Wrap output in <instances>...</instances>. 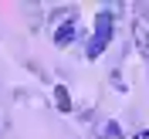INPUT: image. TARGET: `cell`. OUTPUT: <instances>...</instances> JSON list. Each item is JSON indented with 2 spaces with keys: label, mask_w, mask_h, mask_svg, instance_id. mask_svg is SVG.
Masks as SVG:
<instances>
[{
  "label": "cell",
  "mask_w": 149,
  "mask_h": 139,
  "mask_svg": "<svg viewBox=\"0 0 149 139\" xmlns=\"http://www.w3.org/2000/svg\"><path fill=\"white\" fill-rule=\"evenodd\" d=\"M74 34H78V14H71V17L54 31V44H58V47H68V44L74 41Z\"/></svg>",
  "instance_id": "obj_3"
},
{
  "label": "cell",
  "mask_w": 149,
  "mask_h": 139,
  "mask_svg": "<svg viewBox=\"0 0 149 139\" xmlns=\"http://www.w3.org/2000/svg\"><path fill=\"white\" fill-rule=\"evenodd\" d=\"M54 102H58V109H61V112H71V95H68L65 85H58V88H54Z\"/></svg>",
  "instance_id": "obj_4"
},
{
  "label": "cell",
  "mask_w": 149,
  "mask_h": 139,
  "mask_svg": "<svg viewBox=\"0 0 149 139\" xmlns=\"http://www.w3.org/2000/svg\"><path fill=\"white\" fill-rule=\"evenodd\" d=\"M132 41H136V51L149 61V14H139L132 20Z\"/></svg>",
  "instance_id": "obj_2"
},
{
  "label": "cell",
  "mask_w": 149,
  "mask_h": 139,
  "mask_svg": "<svg viewBox=\"0 0 149 139\" xmlns=\"http://www.w3.org/2000/svg\"><path fill=\"white\" fill-rule=\"evenodd\" d=\"M109 41H112V14L102 10V14L95 17V34H92V41H88V51H85V54L98 58L105 47H109Z\"/></svg>",
  "instance_id": "obj_1"
},
{
  "label": "cell",
  "mask_w": 149,
  "mask_h": 139,
  "mask_svg": "<svg viewBox=\"0 0 149 139\" xmlns=\"http://www.w3.org/2000/svg\"><path fill=\"white\" fill-rule=\"evenodd\" d=\"M136 139H149V129H142V132H136Z\"/></svg>",
  "instance_id": "obj_6"
},
{
  "label": "cell",
  "mask_w": 149,
  "mask_h": 139,
  "mask_svg": "<svg viewBox=\"0 0 149 139\" xmlns=\"http://www.w3.org/2000/svg\"><path fill=\"white\" fill-rule=\"evenodd\" d=\"M105 139H122V129H119V126H115V122H105Z\"/></svg>",
  "instance_id": "obj_5"
}]
</instances>
